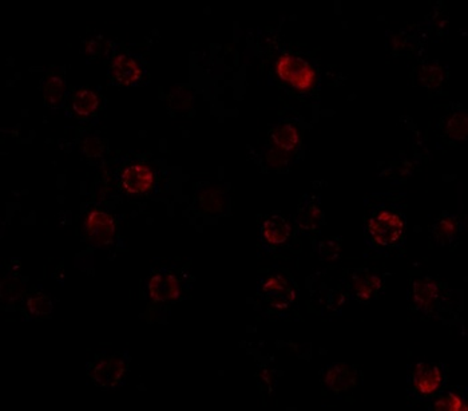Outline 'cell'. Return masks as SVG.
Listing matches in <instances>:
<instances>
[{
  "mask_svg": "<svg viewBox=\"0 0 468 411\" xmlns=\"http://www.w3.org/2000/svg\"><path fill=\"white\" fill-rule=\"evenodd\" d=\"M437 295H439V288L431 282L426 280H419L414 285V299L419 308L423 310H431L435 306Z\"/></svg>",
  "mask_w": 468,
  "mask_h": 411,
  "instance_id": "obj_14",
  "label": "cell"
},
{
  "mask_svg": "<svg viewBox=\"0 0 468 411\" xmlns=\"http://www.w3.org/2000/svg\"><path fill=\"white\" fill-rule=\"evenodd\" d=\"M274 71L282 82L302 93L311 91L316 84L312 64L293 54H282L274 64Z\"/></svg>",
  "mask_w": 468,
  "mask_h": 411,
  "instance_id": "obj_1",
  "label": "cell"
},
{
  "mask_svg": "<svg viewBox=\"0 0 468 411\" xmlns=\"http://www.w3.org/2000/svg\"><path fill=\"white\" fill-rule=\"evenodd\" d=\"M406 231V222L396 212H377L368 222V232L377 245L389 247L397 243Z\"/></svg>",
  "mask_w": 468,
  "mask_h": 411,
  "instance_id": "obj_2",
  "label": "cell"
},
{
  "mask_svg": "<svg viewBox=\"0 0 468 411\" xmlns=\"http://www.w3.org/2000/svg\"><path fill=\"white\" fill-rule=\"evenodd\" d=\"M457 231H458V222L452 217H446V219L440 220L434 229L437 240H439L440 243L449 242L455 236Z\"/></svg>",
  "mask_w": 468,
  "mask_h": 411,
  "instance_id": "obj_20",
  "label": "cell"
},
{
  "mask_svg": "<svg viewBox=\"0 0 468 411\" xmlns=\"http://www.w3.org/2000/svg\"><path fill=\"white\" fill-rule=\"evenodd\" d=\"M292 228L289 222L281 216L268 217L261 228V237L267 244L280 245L291 237Z\"/></svg>",
  "mask_w": 468,
  "mask_h": 411,
  "instance_id": "obj_10",
  "label": "cell"
},
{
  "mask_svg": "<svg viewBox=\"0 0 468 411\" xmlns=\"http://www.w3.org/2000/svg\"><path fill=\"white\" fill-rule=\"evenodd\" d=\"M414 389L419 395L428 397L440 390L443 385V372L437 365L417 363L412 372Z\"/></svg>",
  "mask_w": 468,
  "mask_h": 411,
  "instance_id": "obj_6",
  "label": "cell"
},
{
  "mask_svg": "<svg viewBox=\"0 0 468 411\" xmlns=\"http://www.w3.org/2000/svg\"><path fill=\"white\" fill-rule=\"evenodd\" d=\"M121 185L130 194H144L154 187V172L145 162L126 167L121 174Z\"/></svg>",
  "mask_w": 468,
  "mask_h": 411,
  "instance_id": "obj_4",
  "label": "cell"
},
{
  "mask_svg": "<svg viewBox=\"0 0 468 411\" xmlns=\"http://www.w3.org/2000/svg\"><path fill=\"white\" fill-rule=\"evenodd\" d=\"M356 383L354 370L344 363H336L329 367L325 375V385L332 391H347L352 389Z\"/></svg>",
  "mask_w": 468,
  "mask_h": 411,
  "instance_id": "obj_11",
  "label": "cell"
},
{
  "mask_svg": "<svg viewBox=\"0 0 468 411\" xmlns=\"http://www.w3.org/2000/svg\"><path fill=\"white\" fill-rule=\"evenodd\" d=\"M261 292L271 306L285 308L294 300V291L282 276L268 277L261 287Z\"/></svg>",
  "mask_w": 468,
  "mask_h": 411,
  "instance_id": "obj_7",
  "label": "cell"
},
{
  "mask_svg": "<svg viewBox=\"0 0 468 411\" xmlns=\"http://www.w3.org/2000/svg\"><path fill=\"white\" fill-rule=\"evenodd\" d=\"M82 148L87 156L98 157L104 152V144H102V141H99L96 138H87V139H84Z\"/></svg>",
  "mask_w": 468,
  "mask_h": 411,
  "instance_id": "obj_24",
  "label": "cell"
},
{
  "mask_svg": "<svg viewBox=\"0 0 468 411\" xmlns=\"http://www.w3.org/2000/svg\"><path fill=\"white\" fill-rule=\"evenodd\" d=\"M127 363L124 359L116 357H106L99 359L91 370L94 383L104 389L115 387L126 374Z\"/></svg>",
  "mask_w": 468,
  "mask_h": 411,
  "instance_id": "obj_5",
  "label": "cell"
},
{
  "mask_svg": "<svg viewBox=\"0 0 468 411\" xmlns=\"http://www.w3.org/2000/svg\"><path fill=\"white\" fill-rule=\"evenodd\" d=\"M64 81L59 75H51L47 78L43 86V94L46 104L52 107L61 105L64 98Z\"/></svg>",
  "mask_w": 468,
  "mask_h": 411,
  "instance_id": "obj_15",
  "label": "cell"
},
{
  "mask_svg": "<svg viewBox=\"0 0 468 411\" xmlns=\"http://www.w3.org/2000/svg\"><path fill=\"white\" fill-rule=\"evenodd\" d=\"M271 139L276 149L288 153V152H293L294 149L299 148L300 141H302V134H300V130L294 125L282 124L272 132Z\"/></svg>",
  "mask_w": 468,
  "mask_h": 411,
  "instance_id": "obj_12",
  "label": "cell"
},
{
  "mask_svg": "<svg viewBox=\"0 0 468 411\" xmlns=\"http://www.w3.org/2000/svg\"><path fill=\"white\" fill-rule=\"evenodd\" d=\"M420 79H422V82L426 84V86L435 87V86L440 84V81H442V70H440L439 67H437V66H428V67H424V69L420 71Z\"/></svg>",
  "mask_w": 468,
  "mask_h": 411,
  "instance_id": "obj_23",
  "label": "cell"
},
{
  "mask_svg": "<svg viewBox=\"0 0 468 411\" xmlns=\"http://www.w3.org/2000/svg\"><path fill=\"white\" fill-rule=\"evenodd\" d=\"M322 219H323V212H322V209L317 205L311 204V205H308L302 212V214L299 217V224H300L302 229L313 231V229H316L320 225Z\"/></svg>",
  "mask_w": 468,
  "mask_h": 411,
  "instance_id": "obj_18",
  "label": "cell"
},
{
  "mask_svg": "<svg viewBox=\"0 0 468 411\" xmlns=\"http://www.w3.org/2000/svg\"><path fill=\"white\" fill-rule=\"evenodd\" d=\"M110 76L118 84H133L142 76V69L134 58L127 54H118L110 67Z\"/></svg>",
  "mask_w": 468,
  "mask_h": 411,
  "instance_id": "obj_9",
  "label": "cell"
},
{
  "mask_svg": "<svg viewBox=\"0 0 468 411\" xmlns=\"http://www.w3.org/2000/svg\"><path fill=\"white\" fill-rule=\"evenodd\" d=\"M27 306L35 317H46L52 311V302L47 296H32L29 299Z\"/></svg>",
  "mask_w": 468,
  "mask_h": 411,
  "instance_id": "obj_21",
  "label": "cell"
},
{
  "mask_svg": "<svg viewBox=\"0 0 468 411\" xmlns=\"http://www.w3.org/2000/svg\"><path fill=\"white\" fill-rule=\"evenodd\" d=\"M84 234L95 245H110L114 242L115 222L111 214L101 209H93L84 222Z\"/></svg>",
  "mask_w": 468,
  "mask_h": 411,
  "instance_id": "obj_3",
  "label": "cell"
},
{
  "mask_svg": "<svg viewBox=\"0 0 468 411\" xmlns=\"http://www.w3.org/2000/svg\"><path fill=\"white\" fill-rule=\"evenodd\" d=\"M147 289L153 302L167 303L178 299L181 288L177 277L170 274H153L147 283Z\"/></svg>",
  "mask_w": 468,
  "mask_h": 411,
  "instance_id": "obj_8",
  "label": "cell"
},
{
  "mask_svg": "<svg viewBox=\"0 0 468 411\" xmlns=\"http://www.w3.org/2000/svg\"><path fill=\"white\" fill-rule=\"evenodd\" d=\"M379 287H380V282L374 276H367L362 280L356 282L357 295L362 296L363 299H369L371 296L374 295V291L379 289Z\"/></svg>",
  "mask_w": 468,
  "mask_h": 411,
  "instance_id": "obj_22",
  "label": "cell"
},
{
  "mask_svg": "<svg viewBox=\"0 0 468 411\" xmlns=\"http://www.w3.org/2000/svg\"><path fill=\"white\" fill-rule=\"evenodd\" d=\"M199 205L201 209L208 213H219L224 209L225 196L219 190L213 188L202 190V193L199 194Z\"/></svg>",
  "mask_w": 468,
  "mask_h": 411,
  "instance_id": "obj_17",
  "label": "cell"
},
{
  "mask_svg": "<svg viewBox=\"0 0 468 411\" xmlns=\"http://www.w3.org/2000/svg\"><path fill=\"white\" fill-rule=\"evenodd\" d=\"M74 113L78 117H89L94 114L99 106V98L89 89L78 90L73 96Z\"/></svg>",
  "mask_w": 468,
  "mask_h": 411,
  "instance_id": "obj_13",
  "label": "cell"
},
{
  "mask_svg": "<svg viewBox=\"0 0 468 411\" xmlns=\"http://www.w3.org/2000/svg\"><path fill=\"white\" fill-rule=\"evenodd\" d=\"M446 133L452 139H464L467 137V114L464 110L457 112L448 118Z\"/></svg>",
  "mask_w": 468,
  "mask_h": 411,
  "instance_id": "obj_16",
  "label": "cell"
},
{
  "mask_svg": "<svg viewBox=\"0 0 468 411\" xmlns=\"http://www.w3.org/2000/svg\"><path fill=\"white\" fill-rule=\"evenodd\" d=\"M434 407L437 410H451V411H466L467 410V405L464 400L454 391H449L444 397L439 398L437 401L434 403Z\"/></svg>",
  "mask_w": 468,
  "mask_h": 411,
  "instance_id": "obj_19",
  "label": "cell"
}]
</instances>
